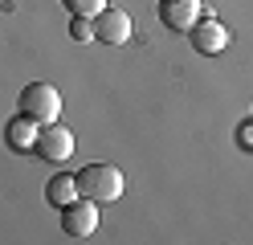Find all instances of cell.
Here are the masks:
<instances>
[{
	"instance_id": "1",
	"label": "cell",
	"mask_w": 253,
	"mask_h": 245,
	"mask_svg": "<svg viewBox=\"0 0 253 245\" xmlns=\"http://www.w3.org/2000/svg\"><path fill=\"white\" fill-rule=\"evenodd\" d=\"M74 180H78V196H86L94 204H110V200H119L126 192V180H123V172L115 163H90Z\"/></svg>"
},
{
	"instance_id": "2",
	"label": "cell",
	"mask_w": 253,
	"mask_h": 245,
	"mask_svg": "<svg viewBox=\"0 0 253 245\" xmlns=\"http://www.w3.org/2000/svg\"><path fill=\"white\" fill-rule=\"evenodd\" d=\"M21 114L33 119V123H57V114H61L57 86H49V82H29L21 90Z\"/></svg>"
},
{
	"instance_id": "3",
	"label": "cell",
	"mask_w": 253,
	"mask_h": 245,
	"mask_svg": "<svg viewBox=\"0 0 253 245\" xmlns=\"http://www.w3.org/2000/svg\"><path fill=\"white\" fill-rule=\"evenodd\" d=\"M33 151H37L45 163H66V159L74 155V135H70V127H61V123H41V127H37Z\"/></svg>"
},
{
	"instance_id": "4",
	"label": "cell",
	"mask_w": 253,
	"mask_h": 245,
	"mask_svg": "<svg viewBox=\"0 0 253 245\" xmlns=\"http://www.w3.org/2000/svg\"><path fill=\"white\" fill-rule=\"evenodd\" d=\"M61 229L70 237H94V229H98V204L86 200V196L61 204Z\"/></svg>"
},
{
	"instance_id": "5",
	"label": "cell",
	"mask_w": 253,
	"mask_h": 245,
	"mask_svg": "<svg viewBox=\"0 0 253 245\" xmlns=\"http://www.w3.org/2000/svg\"><path fill=\"white\" fill-rule=\"evenodd\" d=\"M155 12H160V21H164L171 33H188V29L204 16V4H200V0H160Z\"/></svg>"
},
{
	"instance_id": "6",
	"label": "cell",
	"mask_w": 253,
	"mask_h": 245,
	"mask_svg": "<svg viewBox=\"0 0 253 245\" xmlns=\"http://www.w3.org/2000/svg\"><path fill=\"white\" fill-rule=\"evenodd\" d=\"M94 37L106 41V45H126L131 41V16L123 8H102L94 16Z\"/></svg>"
},
{
	"instance_id": "7",
	"label": "cell",
	"mask_w": 253,
	"mask_h": 245,
	"mask_svg": "<svg viewBox=\"0 0 253 245\" xmlns=\"http://www.w3.org/2000/svg\"><path fill=\"white\" fill-rule=\"evenodd\" d=\"M188 37H192V45L200 53H220V49L229 45V29L220 21H212V16H200V21L188 29Z\"/></svg>"
},
{
	"instance_id": "8",
	"label": "cell",
	"mask_w": 253,
	"mask_h": 245,
	"mask_svg": "<svg viewBox=\"0 0 253 245\" xmlns=\"http://www.w3.org/2000/svg\"><path fill=\"white\" fill-rule=\"evenodd\" d=\"M37 127H41V123L25 119V114H21V119H12L8 131H4V135H8V147H12V151H29V147L37 143Z\"/></svg>"
},
{
	"instance_id": "9",
	"label": "cell",
	"mask_w": 253,
	"mask_h": 245,
	"mask_svg": "<svg viewBox=\"0 0 253 245\" xmlns=\"http://www.w3.org/2000/svg\"><path fill=\"white\" fill-rule=\"evenodd\" d=\"M45 200H49V204H57V208H61V204H70V200H78V180L57 172L49 184H45Z\"/></svg>"
},
{
	"instance_id": "10",
	"label": "cell",
	"mask_w": 253,
	"mask_h": 245,
	"mask_svg": "<svg viewBox=\"0 0 253 245\" xmlns=\"http://www.w3.org/2000/svg\"><path fill=\"white\" fill-rule=\"evenodd\" d=\"M61 8H70V16H98L106 0H61Z\"/></svg>"
},
{
	"instance_id": "11",
	"label": "cell",
	"mask_w": 253,
	"mask_h": 245,
	"mask_svg": "<svg viewBox=\"0 0 253 245\" xmlns=\"http://www.w3.org/2000/svg\"><path fill=\"white\" fill-rule=\"evenodd\" d=\"M70 37L74 41H94V16H74V21H70Z\"/></svg>"
},
{
	"instance_id": "12",
	"label": "cell",
	"mask_w": 253,
	"mask_h": 245,
	"mask_svg": "<svg viewBox=\"0 0 253 245\" xmlns=\"http://www.w3.org/2000/svg\"><path fill=\"white\" fill-rule=\"evenodd\" d=\"M241 143H245V147H253V127H245V131H241Z\"/></svg>"
}]
</instances>
